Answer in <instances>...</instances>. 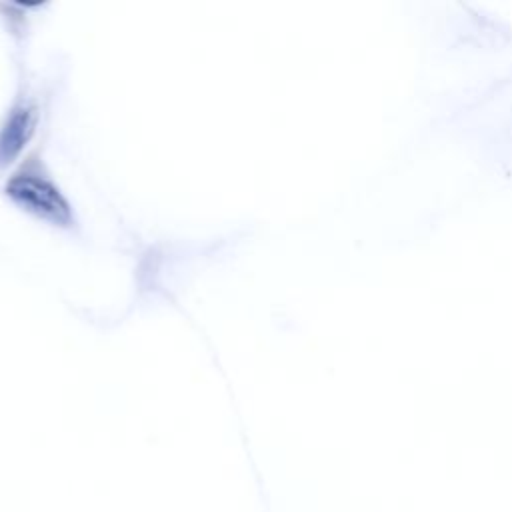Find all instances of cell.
I'll list each match as a JSON object with an SVG mask.
<instances>
[{
    "instance_id": "2",
    "label": "cell",
    "mask_w": 512,
    "mask_h": 512,
    "mask_svg": "<svg viewBox=\"0 0 512 512\" xmlns=\"http://www.w3.org/2000/svg\"><path fill=\"white\" fill-rule=\"evenodd\" d=\"M40 124V102L36 96L18 94L0 120V170L20 160Z\"/></svg>"
},
{
    "instance_id": "1",
    "label": "cell",
    "mask_w": 512,
    "mask_h": 512,
    "mask_svg": "<svg viewBox=\"0 0 512 512\" xmlns=\"http://www.w3.org/2000/svg\"><path fill=\"white\" fill-rule=\"evenodd\" d=\"M4 196L20 210L64 230H78L74 204L50 174L40 152H30L8 174Z\"/></svg>"
}]
</instances>
